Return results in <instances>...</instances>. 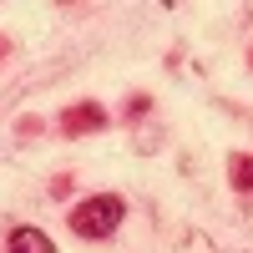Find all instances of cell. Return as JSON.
<instances>
[{"instance_id": "cell-4", "label": "cell", "mask_w": 253, "mask_h": 253, "mask_svg": "<svg viewBox=\"0 0 253 253\" xmlns=\"http://www.w3.org/2000/svg\"><path fill=\"white\" fill-rule=\"evenodd\" d=\"M233 182L243 187V193H253V157H238L233 162Z\"/></svg>"}, {"instance_id": "cell-1", "label": "cell", "mask_w": 253, "mask_h": 253, "mask_svg": "<svg viewBox=\"0 0 253 253\" xmlns=\"http://www.w3.org/2000/svg\"><path fill=\"white\" fill-rule=\"evenodd\" d=\"M122 198L117 193H96V198H86V203H76V213H71V228L81 238H107L112 228L122 223Z\"/></svg>"}, {"instance_id": "cell-2", "label": "cell", "mask_w": 253, "mask_h": 253, "mask_svg": "<svg viewBox=\"0 0 253 253\" xmlns=\"http://www.w3.org/2000/svg\"><path fill=\"white\" fill-rule=\"evenodd\" d=\"M10 253H56V243L41 228H15L10 233Z\"/></svg>"}, {"instance_id": "cell-3", "label": "cell", "mask_w": 253, "mask_h": 253, "mask_svg": "<svg viewBox=\"0 0 253 253\" xmlns=\"http://www.w3.org/2000/svg\"><path fill=\"white\" fill-rule=\"evenodd\" d=\"M91 126H101V112L96 107H81V112L66 117V132H91Z\"/></svg>"}]
</instances>
